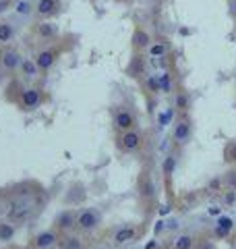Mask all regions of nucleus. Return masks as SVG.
I'll return each mask as SVG.
<instances>
[{"label": "nucleus", "instance_id": "nucleus-1", "mask_svg": "<svg viewBox=\"0 0 236 249\" xmlns=\"http://www.w3.org/2000/svg\"><path fill=\"white\" fill-rule=\"evenodd\" d=\"M35 206L37 201L34 197H21V199H15L13 204L9 206V210H6V218L17 224V222H25L27 218H31V214L35 212Z\"/></svg>", "mask_w": 236, "mask_h": 249}, {"label": "nucleus", "instance_id": "nucleus-2", "mask_svg": "<svg viewBox=\"0 0 236 249\" xmlns=\"http://www.w3.org/2000/svg\"><path fill=\"white\" fill-rule=\"evenodd\" d=\"M46 100V93L42 88H37V85H31V88H23L19 91V106L23 110H37L39 106L44 104Z\"/></svg>", "mask_w": 236, "mask_h": 249}, {"label": "nucleus", "instance_id": "nucleus-3", "mask_svg": "<svg viewBox=\"0 0 236 249\" xmlns=\"http://www.w3.org/2000/svg\"><path fill=\"white\" fill-rule=\"evenodd\" d=\"M21 52L17 48H13V46H2V50H0V69H2L4 73H17L19 67H21Z\"/></svg>", "mask_w": 236, "mask_h": 249}, {"label": "nucleus", "instance_id": "nucleus-4", "mask_svg": "<svg viewBox=\"0 0 236 249\" xmlns=\"http://www.w3.org/2000/svg\"><path fill=\"white\" fill-rule=\"evenodd\" d=\"M60 54H62V50H60V46H48V48H42L37 54H35V65H37V69L42 73H48L50 69L56 65L58 62V58H60Z\"/></svg>", "mask_w": 236, "mask_h": 249}, {"label": "nucleus", "instance_id": "nucleus-5", "mask_svg": "<svg viewBox=\"0 0 236 249\" xmlns=\"http://www.w3.org/2000/svg\"><path fill=\"white\" fill-rule=\"evenodd\" d=\"M174 127H172V139L178 143V145H185L188 143V139H191L193 135V123L191 119H188L186 114H183L176 123H172Z\"/></svg>", "mask_w": 236, "mask_h": 249}, {"label": "nucleus", "instance_id": "nucleus-6", "mask_svg": "<svg viewBox=\"0 0 236 249\" xmlns=\"http://www.w3.org/2000/svg\"><path fill=\"white\" fill-rule=\"evenodd\" d=\"M62 11V0H35V17L42 19H52L60 15Z\"/></svg>", "mask_w": 236, "mask_h": 249}, {"label": "nucleus", "instance_id": "nucleus-7", "mask_svg": "<svg viewBox=\"0 0 236 249\" xmlns=\"http://www.w3.org/2000/svg\"><path fill=\"white\" fill-rule=\"evenodd\" d=\"M118 145H120L122 152L127 154H133V152H139L141 145H143V135L139 131L131 129V131H124V133L118 137Z\"/></svg>", "mask_w": 236, "mask_h": 249}, {"label": "nucleus", "instance_id": "nucleus-8", "mask_svg": "<svg viewBox=\"0 0 236 249\" xmlns=\"http://www.w3.org/2000/svg\"><path fill=\"white\" fill-rule=\"evenodd\" d=\"M100 224V212L93 208H85L77 214V229L83 231V232H89L93 231Z\"/></svg>", "mask_w": 236, "mask_h": 249}, {"label": "nucleus", "instance_id": "nucleus-9", "mask_svg": "<svg viewBox=\"0 0 236 249\" xmlns=\"http://www.w3.org/2000/svg\"><path fill=\"white\" fill-rule=\"evenodd\" d=\"M135 124H137V119H135V114H133V110H129V108H118V110L114 112V129L116 131L124 133V131L135 129Z\"/></svg>", "mask_w": 236, "mask_h": 249}, {"label": "nucleus", "instance_id": "nucleus-10", "mask_svg": "<svg viewBox=\"0 0 236 249\" xmlns=\"http://www.w3.org/2000/svg\"><path fill=\"white\" fill-rule=\"evenodd\" d=\"M34 31H35V36L39 37V40H44V42H52V40H56V37H58L56 23H52L50 19L37 21L35 25H34Z\"/></svg>", "mask_w": 236, "mask_h": 249}, {"label": "nucleus", "instance_id": "nucleus-11", "mask_svg": "<svg viewBox=\"0 0 236 249\" xmlns=\"http://www.w3.org/2000/svg\"><path fill=\"white\" fill-rule=\"evenodd\" d=\"M131 44H133V50L135 52H143L147 50V46L152 44V36H149V31L143 29V27H135L131 36Z\"/></svg>", "mask_w": 236, "mask_h": 249}, {"label": "nucleus", "instance_id": "nucleus-12", "mask_svg": "<svg viewBox=\"0 0 236 249\" xmlns=\"http://www.w3.org/2000/svg\"><path fill=\"white\" fill-rule=\"evenodd\" d=\"M170 54V42L166 37H157V40H152V44L147 46V56L149 58H162Z\"/></svg>", "mask_w": 236, "mask_h": 249}, {"label": "nucleus", "instance_id": "nucleus-13", "mask_svg": "<svg viewBox=\"0 0 236 249\" xmlns=\"http://www.w3.org/2000/svg\"><path fill=\"white\" fill-rule=\"evenodd\" d=\"M56 229L60 232H70L73 229H77V214L73 210H65L56 216Z\"/></svg>", "mask_w": 236, "mask_h": 249}, {"label": "nucleus", "instance_id": "nucleus-14", "mask_svg": "<svg viewBox=\"0 0 236 249\" xmlns=\"http://www.w3.org/2000/svg\"><path fill=\"white\" fill-rule=\"evenodd\" d=\"M13 13L17 15L19 19H29V17H34V15H35V2H34V0H15Z\"/></svg>", "mask_w": 236, "mask_h": 249}, {"label": "nucleus", "instance_id": "nucleus-15", "mask_svg": "<svg viewBox=\"0 0 236 249\" xmlns=\"http://www.w3.org/2000/svg\"><path fill=\"white\" fill-rule=\"evenodd\" d=\"M17 36V29L9 19H0V46H11Z\"/></svg>", "mask_w": 236, "mask_h": 249}, {"label": "nucleus", "instance_id": "nucleus-16", "mask_svg": "<svg viewBox=\"0 0 236 249\" xmlns=\"http://www.w3.org/2000/svg\"><path fill=\"white\" fill-rule=\"evenodd\" d=\"M56 241H58V235L54 231H44V232H39V235L34 239V245L37 249H50L56 245Z\"/></svg>", "mask_w": 236, "mask_h": 249}, {"label": "nucleus", "instance_id": "nucleus-17", "mask_svg": "<svg viewBox=\"0 0 236 249\" xmlns=\"http://www.w3.org/2000/svg\"><path fill=\"white\" fill-rule=\"evenodd\" d=\"M137 235V229L133 227V224H127V227H120L116 232H114V245H124L129 243V241H133Z\"/></svg>", "mask_w": 236, "mask_h": 249}, {"label": "nucleus", "instance_id": "nucleus-18", "mask_svg": "<svg viewBox=\"0 0 236 249\" xmlns=\"http://www.w3.org/2000/svg\"><path fill=\"white\" fill-rule=\"evenodd\" d=\"M232 229H234V220H232V218L219 216L218 222H216V237L218 239H226L232 232Z\"/></svg>", "mask_w": 236, "mask_h": 249}, {"label": "nucleus", "instance_id": "nucleus-19", "mask_svg": "<svg viewBox=\"0 0 236 249\" xmlns=\"http://www.w3.org/2000/svg\"><path fill=\"white\" fill-rule=\"evenodd\" d=\"M19 73L25 77V79H35V77H39V73H42V71L37 69L34 58H23L21 67H19Z\"/></svg>", "mask_w": 236, "mask_h": 249}, {"label": "nucleus", "instance_id": "nucleus-20", "mask_svg": "<svg viewBox=\"0 0 236 249\" xmlns=\"http://www.w3.org/2000/svg\"><path fill=\"white\" fill-rule=\"evenodd\" d=\"M145 67H147L145 56H143L141 52H137L135 56H133L131 65H129V75H131V77H141V75L145 73Z\"/></svg>", "mask_w": 236, "mask_h": 249}, {"label": "nucleus", "instance_id": "nucleus-21", "mask_svg": "<svg viewBox=\"0 0 236 249\" xmlns=\"http://www.w3.org/2000/svg\"><path fill=\"white\" fill-rule=\"evenodd\" d=\"M188 108H191V96H188V91H176L174 96V110H178L180 114H186Z\"/></svg>", "mask_w": 236, "mask_h": 249}, {"label": "nucleus", "instance_id": "nucleus-22", "mask_svg": "<svg viewBox=\"0 0 236 249\" xmlns=\"http://www.w3.org/2000/svg\"><path fill=\"white\" fill-rule=\"evenodd\" d=\"M157 77H160V89H162L164 96L172 93V89H174V79H172V73L168 71V69H164L162 73H157Z\"/></svg>", "mask_w": 236, "mask_h": 249}, {"label": "nucleus", "instance_id": "nucleus-23", "mask_svg": "<svg viewBox=\"0 0 236 249\" xmlns=\"http://www.w3.org/2000/svg\"><path fill=\"white\" fill-rule=\"evenodd\" d=\"M145 88L147 91L152 93V96H160L162 89H160V77H157V73H147L145 75Z\"/></svg>", "mask_w": 236, "mask_h": 249}, {"label": "nucleus", "instance_id": "nucleus-24", "mask_svg": "<svg viewBox=\"0 0 236 249\" xmlns=\"http://www.w3.org/2000/svg\"><path fill=\"white\" fill-rule=\"evenodd\" d=\"M15 237V224L11 220H2L0 222V243H9Z\"/></svg>", "mask_w": 236, "mask_h": 249}, {"label": "nucleus", "instance_id": "nucleus-25", "mask_svg": "<svg viewBox=\"0 0 236 249\" xmlns=\"http://www.w3.org/2000/svg\"><path fill=\"white\" fill-rule=\"evenodd\" d=\"M141 196H143L145 199L155 197V185L152 183L149 175H143V177H141Z\"/></svg>", "mask_w": 236, "mask_h": 249}, {"label": "nucleus", "instance_id": "nucleus-26", "mask_svg": "<svg viewBox=\"0 0 236 249\" xmlns=\"http://www.w3.org/2000/svg\"><path fill=\"white\" fill-rule=\"evenodd\" d=\"M195 247V237L193 235H178L172 243V249H193Z\"/></svg>", "mask_w": 236, "mask_h": 249}, {"label": "nucleus", "instance_id": "nucleus-27", "mask_svg": "<svg viewBox=\"0 0 236 249\" xmlns=\"http://www.w3.org/2000/svg\"><path fill=\"white\" fill-rule=\"evenodd\" d=\"M174 170H176V156H166L164 158V162H162V175L166 177V178H170L172 175H174Z\"/></svg>", "mask_w": 236, "mask_h": 249}, {"label": "nucleus", "instance_id": "nucleus-28", "mask_svg": "<svg viewBox=\"0 0 236 249\" xmlns=\"http://www.w3.org/2000/svg\"><path fill=\"white\" fill-rule=\"evenodd\" d=\"M172 116H174V108H168V110H164L162 114H157V123H160V127H166V124H170Z\"/></svg>", "mask_w": 236, "mask_h": 249}, {"label": "nucleus", "instance_id": "nucleus-29", "mask_svg": "<svg viewBox=\"0 0 236 249\" xmlns=\"http://www.w3.org/2000/svg\"><path fill=\"white\" fill-rule=\"evenodd\" d=\"M65 249H81V239L79 237H68L67 243H65Z\"/></svg>", "mask_w": 236, "mask_h": 249}, {"label": "nucleus", "instance_id": "nucleus-30", "mask_svg": "<svg viewBox=\"0 0 236 249\" xmlns=\"http://www.w3.org/2000/svg\"><path fill=\"white\" fill-rule=\"evenodd\" d=\"M13 4H15V0H0V15L13 9Z\"/></svg>", "mask_w": 236, "mask_h": 249}, {"label": "nucleus", "instance_id": "nucleus-31", "mask_svg": "<svg viewBox=\"0 0 236 249\" xmlns=\"http://www.w3.org/2000/svg\"><path fill=\"white\" fill-rule=\"evenodd\" d=\"M164 231H166V222H164V220H157L155 227H153V232H155V235H160V232H164Z\"/></svg>", "mask_w": 236, "mask_h": 249}, {"label": "nucleus", "instance_id": "nucleus-32", "mask_svg": "<svg viewBox=\"0 0 236 249\" xmlns=\"http://www.w3.org/2000/svg\"><path fill=\"white\" fill-rule=\"evenodd\" d=\"M228 9H230V15H232V19L236 21V0H228Z\"/></svg>", "mask_w": 236, "mask_h": 249}, {"label": "nucleus", "instance_id": "nucleus-33", "mask_svg": "<svg viewBox=\"0 0 236 249\" xmlns=\"http://www.w3.org/2000/svg\"><path fill=\"white\" fill-rule=\"evenodd\" d=\"M157 245H160V241H157V239H152L143 249H157Z\"/></svg>", "mask_w": 236, "mask_h": 249}, {"label": "nucleus", "instance_id": "nucleus-34", "mask_svg": "<svg viewBox=\"0 0 236 249\" xmlns=\"http://www.w3.org/2000/svg\"><path fill=\"white\" fill-rule=\"evenodd\" d=\"M180 224H178V220H170V222H166V229L168 231H174V229H178Z\"/></svg>", "mask_w": 236, "mask_h": 249}, {"label": "nucleus", "instance_id": "nucleus-35", "mask_svg": "<svg viewBox=\"0 0 236 249\" xmlns=\"http://www.w3.org/2000/svg\"><path fill=\"white\" fill-rule=\"evenodd\" d=\"M168 212H170V208H168V206H162V208H157V214H160V216L168 214Z\"/></svg>", "mask_w": 236, "mask_h": 249}, {"label": "nucleus", "instance_id": "nucleus-36", "mask_svg": "<svg viewBox=\"0 0 236 249\" xmlns=\"http://www.w3.org/2000/svg\"><path fill=\"white\" fill-rule=\"evenodd\" d=\"M228 160L236 162V145H234V152H230V150H228Z\"/></svg>", "mask_w": 236, "mask_h": 249}, {"label": "nucleus", "instance_id": "nucleus-37", "mask_svg": "<svg viewBox=\"0 0 236 249\" xmlns=\"http://www.w3.org/2000/svg\"><path fill=\"white\" fill-rule=\"evenodd\" d=\"M209 214L211 216H219V208H209Z\"/></svg>", "mask_w": 236, "mask_h": 249}, {"label": "nucleus", "instance_id": "nucleus-38", "mask_svg": "<svg viewBox=\"0 0 236 249\" xmlns=\"http://www.w3.org/2000/svg\"><path fill=\"white\" fill-rule=\"evenodd\" d=\"M4 79V71H2V69H0V81H2Z\"/></svg>", "mask_w": 236, "mask_h": 249}, {"label": "nucleus", "instance_id": "nucleus-39", "mask_svg": "<svg viewBox=\"0 0 236 249\" xmlns=\"http://www.w3.org/2000/svg\"><path fill=\"white\" fill-rule=\"evenodd\" d=\"M81 249H83V247H81Z\"/></svg>", "mask_w": 236, "mask_h": 249}]
</instances>
